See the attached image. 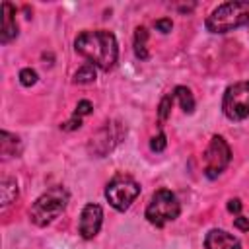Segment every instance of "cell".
<instances>
[{
    "label": "cell",
    "mask_w": 249,
    "mask_h": 249,
    "mask_svg": "<svg viewBox=\"0 0 249 249\" xmlns=\"http://www.w3.org/2000/svg\"><path fill=\"white\" fill-rule=\"evenodd\" d=\"M206 249H241V243L237 237L224 230H210L204 237Z\"/></svg>",
    "instance_id": "10"
},
{
    "label": "cell",
    "mask_w": 249,
    "mask_h": 249,
    "mask_svg": "<svg viewBox=\"0 0 249 249\" xmlns=\"http://www.w3.org/2000/svg\"><path fill=\"white\" fill-rule=\"evenodd\" d=\"M101 222H103V210L99 204H86L82 208V214H80V235L84 239H91L99 233L101 230Z\"/></svg>",
    "instance_id": "9"
},
{
    "label": "cell",
    "mask_w": 249,
    "mask_h": 249,
    "mask_svg": "<svg viewBox=\"0 0 249 249\" xmlns=\"http://www.w3.org/2000/svg\"><path fill=\"white\" fill-rule=\"evenodd\" d=\"M91 103L88 101V99H82V101H78V107H76V113H74V117H82V115H89L91 113Z\"/></svg>",
    "instance_id": "19"
},
{
    "label": "cell",
    "mask_w": 249,
    "mask_h": 249,
    "mask_svg": "<svg viewBox=\"0 0 249 249\" xmlns=\"http://www.w3.org/2000/svg\"><path fill=\"white\" fill-rule=\"evenodd\" d=\"M18 37V23H16V8L10 2H2V31L0 41L6 45Z\"/></svg>",
    "instance_id": "11"
},
{
    "label": "cell",
    "mask_w": 249,
    "mask_h": 249,
    "mask_svg": "<svg viewBox=\"0 0 249 249\" xmlns=\"http://www.w3.org/2000/svg\"><path fill=\"white\" fill-rule=\"evenodd\" d=\"M249 21V2H224L212 10L206 18V29L210 33H228Z\"/></svg>",
    "instance_id": "2"
},
{
    "label": "cell",
    "mask_w": 249,
    "mask_h": 249,
    "mask_svg": "<svg viewBox=\"0 0 249 249\" xmlns=\"http://www.w3.org/2000/svg\"><path fill=\"white\" fill-rule=\"evenodd\" d=\"M95 80V66L93 64H89V62H86L82 68H78L76 70V74H74V82H78V84H89V82H93Z\"/></svg>",
    "instance_id": "16"
},
{
    "label": "cell",
    "mask_w": 249,
    "mask_h": 249,
    "mask_svg": "<svg viewBox=\"0 0 249 249\" xmlns=\"http://www.w3.org/2000/svg\"><path fill=\"white\" fill-rule=\"evenodd\" d=\"M228 210H230V212H235V214H239V210H241V202H239L237 198L230 200V202H228Z\"/></svg>",
    "instance_id": "24"
},
{
    "label": "cell",
    "mask_w": 249,
    "mask_h": 249,
    "mask_svg": "<svg viewBox=\"0 0 249 249\" xmlns=\"http://www.w3.org/2000/svg\"><path fill=\"white\" fill-rule=\"evenodd\" d=\"M19 82L23 84V86H33L35 82H37V72L35 70H31V68H23L21 72H19Z\"/></svg>",
    "instance_id": "18"
},
{
    "label": "cell",
    "mask_w": 249,
    "mask_h": 249,
    "mask_svg": "<svg viewBox=\"0 0 249 249\" xmlns=\"http://www.w3.org/2000/svg\"><path fill=\"white\" fill-rule=\"evenodd\" d=\"M138 195H140V185L132 177H126V175H117L115 179L109 181L105 189V196L109 204L117 210H126Z\"/></svg>",
    "instance_id": "5"
},
{
    "label": "cell",
    "mask_w": 249,
    "mask_h": 249,
    "mask_svg": "<svg viewBox=\"0 0 249 249\" xmlns=\"http://www.w3.org/2000/svg\"><path fill=\"white\" fill-rule=\"evenodd\" d=\"M230 160H231V150L228 142L222 136H212L204 152V175L208 179H216L228 167Z\"/></svg>",
    "instance_id": "7"
},
{
    "label": "cell",
    "mask_w": 249,
    "mask_h": 249,
    "mask_svg": "<svg viewBox=\"0 0 249 249\" xmlns=\"http://www.w3.org/2000/svg\"><path fill=\"white\" fill-rule=\"evenodd\" d=\"M80 124H82V121L74 117L72 121H68V123H64V124H62V128H64V130H74V128H80Z\"/></svg>",
    "instance_id": "23"
},
{
    "label": "cell",
    "mask_w": 249,
    "mask_h": 249,
    "mask_svg": "<svg viewBox=\"0 0 249 249\" xmlns=\"http://www.w3.org/2000/svg\"><path fill=\"white\" fill-rule=\"evenodd\" d=\"M233 226L241 231H249V216H237L233 220Z\"/></svg>",
    "instance_id": "21"
},
{
    "label": "cell",
    "mask_w": 249,
    "mask_h": 249,
    "mask_svg": "<svg viewBox=\"0 0 249 249\" xmlns=\"http://www.w3.org/2000/svg\"><path fill=\"white\" fill-rule=\"evenodd\" d=\"M173 97L179 101V105H181V109H183L185 113H193V109H195V97H193V93H191L189 88L177 86V88L173 89Z\"/></svg>",
    "instance_id": "12"
},
{
    "label": "cell",
    "mask_w": 249,
    "mask_h": 249,
    "mask_svg": "<svg viewBox=\"0 0 249 249\" xmlns=\"http://www.w3.org/2000/svg\"><path fill=\"white\" fill-rule=\"evenodd\" d=\"M165 144H167V142H165V134H163V132H160L158 136H154V138H152L150 148H152L154 152H161V150L165 148Z\"/></svg>",
    "instance_id": "20"
},
{
    "label": "cell",
    "mask_w": 249,
    "mask_h": 249,
    "mask_svg": "<svg viewBox=\"0 0 249 249\" xmlns=\"http://www.w3.org/2000/svg\"><path fill=\"white\" fill-rule=\"evenodd\" d=\"M2 154H4V158L19 154V140L14 134H10L8 130H2Z\"/></svg>",
    "instance_id": "15"
},
{
    "label": "cell",
    "mask_w": 249,
    "mask_h": 249,
    "mask_svg": "<svg viewBox=\"0 0 249 249\" xmlns=\"http://www.w3.org/2000/svg\"><path fill=\"white\" fill-rule=\"evenodd\" d=\"M171 27H173L171 19H158V21H156V29H160L161 33H169Z\"/></svg>",
    "instance_id": "22"
},
{
    "label": "cell",
    "mask_w": 249,
    "mask_h": 249,
    "mask_svg": "<svg viewBox=\"0 0 249 249\" xmlns=\"http://www.w3.org/2000/svg\"><path fill=\"white\" fill-rule=\"evenodd\" d=\"M76 53L101 70H111L119 56V45L111 31H82L74 41Z\"/></svg>",
    "instance_id": "1"
},
{
    "label": "cell",
    "mask_w": 249,
    "mask_h": 249,
    "mask_svg": "<svg viewBox=\"0 0 249 249\" xmlns=\"http://www.w3.org/2000/svg\"><path fill=\"white\" fill-rule=\"evenodd\" d=\"M173 93H167L161 101H160V111H158V115H160V121H165L167 117H169V111H171V105H173Z\"/></svg>",
    "instance_id": "17"
},
{
    "label": "cell",
    "mask_w": 249,
    "mask_h": 249,
    "mask_svg": "<svg viewBox=\"0 0 249 249\" xmlns=\"http://www.w3.org/2000/svg\"><path fill=\"white\" fill-rule=\"evenodd\" d=\"M224 115L231 121H241L249 117V82H235L224 93L222 101Z\"/></svg>",
    "instance_id": "6"
},
{
    "label": "cell",
    "mask_w": 249,
    "mask_h": 249,
    "mask_svg": "<svg viewBox=\"0 0 249 249\" xmlns=\"http://www.w3.org/2000/svg\"><path fill=\"white\" fill-rule=\"evenodd\" d=\"M18 198V183L16 179H2V206H10Z\"/></svg>",
    "instance_id": "14"
},
{
    "label": "cell",
    "mask_w": 249,
    "mask_h": 249,
    "mask_svg": "<svg viewBox=\"0 0 249 249\" xmlns=\"http://www.w3.org/2000/svg\"><path fill=\"white\" fill-rule=\"evenodd\" d=\"M181 212L177 196L169 189H160L154 193L152 200L146 206V218L154 226H163L171 220H175Z\"/></svg>",
    "instance_id": "4"
},
{
    "label": "cell",
    "mask_w": 249,
    "mask_h": 249,
    "mask_svg": "<svg viewBox=\"0 0 249 249\" xmlns=\"http://www.w3.org/2000/svg\"><path fill=\"white\" fill-rule=\"evenodd\" d=\"M66 202H68V193L62 187H53L33 202L29 210V218L37 226H47L60 216V212L66 208Z\"/></svg>",
    "instance_id": "3"
},
{
    "label": "cell",
    "mask_w": 249,
    "mask_h": 249,
    "mask_svg": "<svg viewBox=\"0 0 249 249\" xmlns=\"http://www.w3.org/2000/svg\"><path fill=\"white\" fill-rule=\"evenodd\" d=\"M146 41H148V31L146 27H136L134 31V53L140 60L148 58V49H146Z\"/></svg>",
    "instance_id": "13"
},
{
    "label": "cell",
    "mask_w": 249,
    "mask_h": 249,
    "mask_svg": "<svg viewBox=\"0 0 249 249\" xmlns=\"http://www.w3.org/2000/svg\"><path fill=\"white\" fill-rule=\"evenodd\" d=\"M126 134V128L119 123V121H111V123H105L103 128H99L93 136H91V142H89V152L95 154L97 158H103L107 156L121 140L123 136Z\"/></svg>",
    "instance_id": "8"
}]
</instances>
